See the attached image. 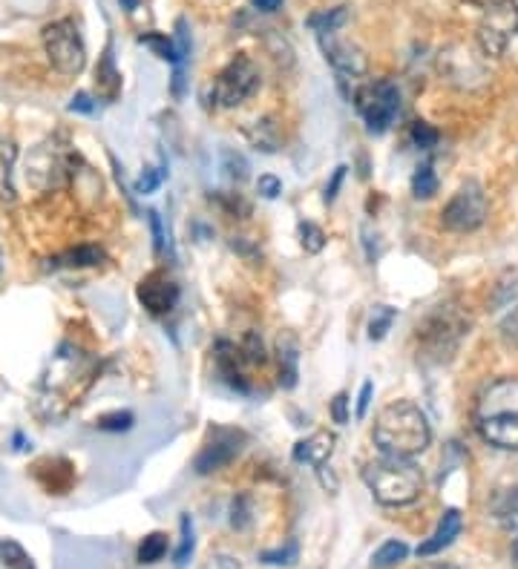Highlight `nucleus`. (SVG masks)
I'll use <instances>...</instances> for the list:
<instances>
[{
    "instance_id": "obj_45",
    "label": "nucleus",
    "mask_w": 518,
    "mask_h": 569,
    "mask_svg": "<svg viewBox=\"0 0 518 569\" xmlns=\"http://www.w3.org/2000/svg\"><path fill=\"white\" fill-rule=\"evenodd\" d=\"M159 184H162V173H159V170H144V176L136 182V193L147 196V193H153Z\"/></svg>"
},
{
    "instance_id": "obj_40",
    "label": "nucleus",
    "mask_w": 518,
    "mask_h": 569,
    "mask_svg": "<svg viewBox=\"0 0 518 569\" xmlns=\"http://www.w3.org/2000/svg\"><path fill=\"white\" fill-rule=\"evenodd\" d=\"M257 193L262 196V199H277L280 193H283V182L277 179V176H259V182H257Z\"/></svg>"
},
{
    "instance_id": "obj_48",
    "label": "nucleus",
    "mask_w": 518,
    "mask_h": 569,
    "mask_svg": "<svg viewBox=\"0 0 518 569\" xmlns=\"http://www.w3.org/2000/svg\"><path fill=\"white\" fill-rule=\"evenodd\" d=\"M372 391H375V386H372V383H363V388H360V400H357V417H360V420L366 417L369 400H372Z\"/></svg>"
},
{
    "instance_id": "obj_43",
    "label": "nucleus",
    "mask_w": 518,
    "mask_h": 569,
    "mask_svg": "<svg viewBox=\"0 0 518 569\" xmlns=\"http://www.w3.org/2000/svg\"><path fill=\"white\" fill-rule=\"evenodd\" d=\"M234 515H231V524L236 529H245V526L251 524V509H248V498H236L234 501V509H231Z\"/></svg>"
},
{
    "instance_id": "obj_24",
    "label": "nucleus",
    "mask_w": 518,
    "mask_h": 569,
    "mask_svg": "<svg viewBox=\"0 0 518 569\" xmlns=\"http://www.w3.org/2000/svg\"><path fill=\"white\" fill-rule=\"evenodd\" d=\"M406 555H409V547H406L403 541H386V544L375 552V558H372V569L398 567L401 561H406Z\"/></svg>"
},
{
    "instance_id": "obj_20",
    "label": "nucleus",
    "mask_w": 518,
    "mask_h": 569,
    "mask_svg": "<svg viewBox=\"0 0 518 569\" xmlns=\"http://www.w3.org/2000/svg\"><path fill=\"white\" fill-rule=\"evenodd\" d=\"M95 84H98V92L113 101L121 90V75H118L116 64H113V49L107 46L104 49V58L98 61V69H95Z\"/></svg>"
},
{
    "instance_id": "obj_35",
    "label": "nucleus",
    "mask_w": 518,
    "mask_h": 569,
    "mask_svg": "<svg viewBox=\"0 0 518 569\" xmlns=\"http://www.w3.org/2000/svg\"><path fill=\"white\" fill-rule=\"evenodd\" d=\"M133 426V414L130 411H113L98 417V429L101 432H127Z\"/></svg>"
},
{
    "instance_id": "obj_34",
    "label": "nucleus",
    "mask_w": 518,
    "mask_h": 569,
    "mask_svg": "<svg viewBox=\"0 0 518 569\" xmlns=\"http://www.w3.org/2000/svg\"><path fill=\"white\" fill-rule=\"evenodd\" d=\"M222 167H225V176L234 179V182H245L248 179V161L242 159L234 150H225L222 153Z\"/></svg>"
},
{
    "instance_id": "obj_8",
    "label": "nucleus",
    "mask_w": 518,
    "mask_h": 569,
    "mask_svg": "<svg viewBox=\"0 0 518 569\" xmlns=\"http://www.w3.org/2000/svg\"><path fill=\"white\" fill-rule=\"evenodd\" d=\"M242 446H245V432L225 429V426L211 429L205 446H202V452L196 455V463H193L196 475H213V472L225 469V466L242 452Z\"/></svg>"
},
{
    "instance_id": "obj_17",
    "label": "nucleus",
    "mask_w": 518,
    "mask_h": 569,
    "mask_svg": "<svg viewBox=\"0 0 518 569\" xmlns=\"http://www.w3.org/2000/svg\"><path fill=\"white\" fill-rule=\"evenodd\" d=\"M461 529H464L461 512H458V509H447L444 518H441V524H438V529L432 532V538H426L424 544L418 547V558H432V555L444 552V549L461 535Z\"/></svg>"
},
{
    "instance_id": "obj_52",
    "label": "nucleus",
    "mask_w": 518,
    "mask_h": 569,
    "mask_svg": "<svg viewBox=\"0 0 518 569\" xmlns=\"http://www.w3.org/2000/svg\"><path fill=\"white\" fill-rule=\"evenodd\" d=\"M421 569H455V567H449V564L441 561V564H426V567H421Z\"/></svg>"
},
{
    "instance_id": "obj_46",
    "label": "nucleus",
    "mask_w": 518,
    "mask_h": 569,
    "mask_svg": "<svg viewBox=\"0 0 518 569\" xmlns=\"http://www.w3.org/2000/svg\"><path fill=\"white\" fill-rule=\"evenodd\" d=\"M346 170H349V167H337V170H334L331 182L326 184V196H323V199H326V205H331V202L337 199V190H340V184H343V179H346Z\"/></svg>"
},
{
    "instance_id": "obj_38",
    "label": "nucleus",
    "mask_w": 518,
    "mask_h": 569,
    "mask_svg": "<svg viewBox=\"0 0 518 569\" xmlns=\"http://www.w3.org/2000/svg\"><path fill=\"white\" fill-rule=\"evenodd\" d=\"M242 348V357H245V363H254V365H262L265 363V348H262V340H259L257 331H251L245 342L239 345Z\"/></svg>"
},
{
    "instance_id": "obj_49",
    "label": "nucleus",
    "mask_w": 518,
    "mask_h": 569,
    "mask_svg": "<svg viewBox=\"0 0 518 569\" xmlns=\"http://www.w3.org/2000/svg\"><path fill=\"white\" fill-rule=\"evenodd\" d=\"M254 6L259 12H277L283 6V0H254Z\"/></svg>"
},
{
    "instance_id": "obj_1",
    "label": "nucleus",
    "mask_w": 518,
    "mask_h": 569,
    "mask_svg": "<svg viewBox=\"0 0 518 569\" xmlns=\"http://www.w3.org/2000/svg\"><path fill=\"white\" fill-rule=\"evenodd\" d=\"M372 440L383 455L412 460L415 455L429 449L432 426H429V420H426V414L418 403L395 400L377 414Z\"/></svg>"
},
{
    "instance_id": "obj_37",
    "label": "nucleus",
    "mask_w": 518,
    "mask_h": 569,
    "mask_svg": "<svg viewBox=\"0 0 518 569\" xmlns=\"http://www.w3.org/2000/svg\"><path fill=\"white\" fill-rule=\"evenodd\" d=\"M251 141L257 144V150L274 153V150H277V136H274L271 121H257V130L251 133Z\"/></svg>"
},
{
    "instance_id": "obj_25",
    "label": "nucleus",
    "mask_w": 518,
    "mask_h": 569,
    "mask_svg": "<svg viewBox=\"0 0 518 569\" xmlns=\"http://www.w3.org/2000/svg\"><path fill=\"white\" fill-rule=\"evenodd\" d=\"M0 564L6 569H35L32 564V558H29V552H26L21 544H15V541H3L0 538Z\"/></svg>"
},
{
    "instance_id": "obj_6",
    "label": "nucleus",
    "mask_w": 518,
    "mask_h": 569,
    "mask_svg": "<svg viewBox=\"0 0 518 569\" xmlns=\"http://www.w3.org/2000/svg\"><path fill=\"white\" fill-rule=\"evenodd\" d=\"M518 44V6L501 0L484 12L478 23V46L487 58H507Z\"/></svg>"
},
{
    "instance_id": "obj_11",
    "label": "nucleus",
    "mask_w": 518,
    "mask_h": 569,
    "mask_svg": "<svg viewBox=\"0 0 518 569\" xmlns=\"http://www.w3.org/2000/svg\"><path fill=\"white\" fill-rule=\"evenodd\" d=\"M136 294H139V302H142L147 314L165 317L179 302V285L167 274H162V271H153V274H147L139 282Z\"/></svg>"
},
{
    "instance_id": "obj_7",
    "label": "nucleus",
    "mask_w": 518,
    "mask_h": 569,
    "mask_svg": "<svg viewBox=\"0 0 518 569\" xmlns=\"http://www.w3.org/2000/svg\"><path fill=\"white\" fill-rule=\"evenodd\" d=\"M487 222V193L478 182H467L441 210V225L452 233H472Z\"/></svg>"
},
{
    "instance_id": "obj_33",
    "label": "nucleus",
    "mask_w": 518,
    "mask_h": 569,
    "mask_svg": "<svg viewBox=\"0 0 518 569\" xmlns=\"http://www.w3.org/2000/svg\"><path fill=\"white\" fill-rule=\"evenodd\" d=\"M300 242H303L306 253H320L326 248V233H323V228H317L314 222H303L300 225Z\"/></svg>"
},
{
    "instance_id": "obj_16",
    "label": "nucleus",
    "mask_w": 518,
    "mask_h": 569,
    "mask_svg": "<svg viewBox=\"0 0 518 569\" xmlns=\"http://www.w3.org/2000/svg\"><path fill=\"white\" fill-rule=\"evenodd\" d=\"M334 446H337V434L334 432H314L311 437L306 440H300L297 446H294V463H308V466H314V469H320V466H326L334 455Z\"/></svg>"
},
{
    "instance_id": "obj_26",
    "label": "nucleus",
    "mask_w": 518,
    "mask_h": 569,
    "mask_svg": "<svg viewBox=\"0 0 518 569\" xmlns=\"http://www.w3.org/2000/svg\"><path fill=\"white\" fill-rule=\"evenodd\" d=\"M438 193V176L432 170V164H421L412 176V196L415 199H432Z\"/></svg>"
},
{
    "instance_id": "obj_28",
    "label": "nucleus",
    "mask_w": 518,
    "mask_h": 569,
    "mask_svg": "<svg viewBox=\"0 0 518 569\" xmlns=\"http://www.w3.org/2000/svg\"><path fill=\"white\" fill-rule=\"evenodd\" d=\"M395 319H398V311H395V308H389V305H377L375 311H372V319H369V340L372 342L383 340Z\"/></svg>"
},
{
    "instance_id": "obj_15",
    "label": "nucleus",
    "mask_w": 518,
    "mask_h": 569,
    "mask_svg": "<svg viewBox=\"0 0 518 569\" xmlns=\"http://www.w3.org/2000/svg\"><path fill=\"white\" fill-rule=\"evenodd\" d=\"M213 354H216V368H219V374L225 377V383L236 388V391H242V394H248L251 388H248V380H245V374H242V363H245L242 348H236L234 342L219 340L216 342V348H213Z\"/></svg>"
},
{
    "instance_id": "obj_27",
    "label": "nucleus",
    "mask_w": 518,
    "mask_h": 569,
    "mask_svg": "<svg viewBox=\"0 0 518 569\" xmlns=\"http://www.w3.org/2000/svg\"><path fill=\"white\" fill-rule=\"evenodd\" d=\"M167 555L165 532H150L139 547V564H159Z\"/></svg>"
},
{
    "instance_id": "obj_19",
    "label": "nucleus",
    "mask_w": 518,
    "mask_h": 569,
    "mask_svg": "<svg viewBox=\"0 0 518 569\" xmlns=\"http://www.w3.org/2000/svg\"><path fill=\"white\" fill-rule=\"evenodd\" d=\"M15 159H18V147L15 141L0 136V202H15Z\"/></svg>"
},
{
    "instance_id": "obj_21",
    "label": "nucleus",
    "mask_w": 518,
    "mask_h": 569,
    "mask_svg": "<svg viewBox=\"0 0 518 569\" xmlns=\"http://www.w3.org/2000/svg\"><path fill=\"white\" fill-rule=\"evenodd\" d=\"M104 262V251L95 248V245H81L75 251H67L64 256H58L52 265L55 268H93V265H101Z\"/></svg>"
},
{
    "instance_id": "obj_54",
    "label": "nucleus",
    "mask_w": 518,
    "mask_h": 569,
    "mask_svg": "<svg viewBox=\"0 0 518 569\" xmlns=\"http://www.w3.org/2000/svg\"><path fill=\"white\" fill-rule=\"evenodd\" d=\"M0 271H3V253H0Z\"/></svg>"
},
{
    "instance_id": "obj_30",
    "label": "nucleus",
    "mask_w": 518,
    "mask_h": 569,
    "mask_svg": "<svg viewBox=\"0 0 518 569\" xmlns=\"http://www.w3.org/2000/svg\"><path fill=\"white\" fill-rule=\"evenodd\" d=\"M179 549H176V567L182 569L185 564L190 561V555H193V547H196V541H193V521H190V515H182L179 518Z\"/></svg>"
},
{
    "instance_id": "obj_44",
    "label": "nucleus",
    "mask_w": 518,
    "mask_h": 569,
    "mask_svg": "<svg viewBox=\"0 0 518 569\" xmlns=\"http://www.w3.org/2000/svg\"><path fill=\"white\" fill-rule=\"evenodd\" d=\"M147 222H150V230H153V248H156V253H162L165 251V230H162V222H159V213L150 210Z\"/></svg>"
},
{
    "instance_id": "obj_42",
    "label": "nucleus",
    "mask_w": 518,
    "mask_h": 569,
    "mask_svg": "<svg viewBox=\"0 0 518 569\" xmlns=\"http://www.w3.org/2000/svg\"><path fill=\"white\" fill-rule=\"evenodd\" d=\"M331 417H334V423H349V394L346 391H340L334 400H331Z\"/></svg>"
},
{
    "instance_id": "obj_14",
    "label": "nucleus",
    "mask_w": 518,
    "mask_h": 569,
    "mask_svg": "<svg viewBox=\"0 0 518 569\" xmlns=\"http://www.w3.org/2000/svg\"><path fill=\"white\" fill-rule=\"evenodd\" d=\"M481 437L504 452H518V414H498V417H481L478 420Z\"/></svg>"
},
{
    "instance_id": "obj_5",
    "label": "nucleus",
    "mask_w": 518,
    "mask_h": 569,
    "mask_svg": "<svg viewBox=\"0 0 518 569\" xmlns=\"http://www.w3.org/2000/svg\"><path fill=\"white\" fill-rule=\"evenodd\" d=\"M259 90V69L248 55H236L231 58L222 72L213 81V104L219 110H234L239 104H245L254 92Z\"/></svg>"
},
{
    "instance_id": "obj_4",
    "label": "nucleus",
    "mask_w": 518,
    "mask_h": 569,
    "mask_svg": "<svg viewBox=\"0 0 518 569\" xmlns=\"http://www.w3.org/2000/svg\"><path fill=\"white\" fill-rule=\"evenodd\" d=\"M44 52H47L49 64L58 69L61 75L75 78L81 75L87 67V46L84 38L78 32V26L70 18H61V21L49 23L44 26Z\"/></svg>"
},
{
    "instance_id": "obj_10",
    "label": "nucleus",
    "mask_w": 518,
    "mask_h": 569,
    "mask_svg": "<svg viewBox=\"0 0 518 569\" xmlns=\"http://www.w3.org/2000/svg\"><path fill=\"white\" fill-rule=\"evenodd\" d=\"M70 159L64 150H58L52 141L49 144H41L35 150V156L26 164V179L35 184L38 190H49V187H58L70 176Z\"/></svg>"
},
{
    "instance_id": "obj_12",
    "label": "nucleus",
    "mask_w": 518,
    "mask_h": 569,
    "mask_svg": "<svg viewBox=\"0 0 518 569\" xmlns=\"http://www.w3.org/2000/svg\"><path fill=\"white\" fill-rule=\"evenodd\" d=\"M320 46H323L326 61L334 67L340 81H357L366 72V55L354 44H349V41H340L337 32L320 35Z\"/></svg>"
},
{
    "instance_id": "obj_18",
    "label": "nucleus",
    "mask_w": 518,
    "mask_h": 569,
    "mask_svg": "<svg viewBox=\"0 0 518 569\" xmlns=\"http://www.w3.org/2000/svg\"><path fill=\"white\" fill-rule=\"evenodd\" d=\"M490 515L501 529L518 532V486L495 492L493 503H490Z\"/></svg>"
},
{
    "instance_id": "obj_50",
    "label": "nucleus",
    "mask_w": 518,
    "mask_h": 569,
    "mask_svg": "<svg viewBox=\"0 0 518 569\" xmlns=\"http://www.w3.org/2000/svg\"><path fill=\"white\" fill-rule=\"evenodd\" d=\"M464 3H470V6H475V9H490V6L501 3V0H464Z\"/></svg>"
},
{
    "instance_id": "obj_31",
    "label": "nucleus",
    "mask_w": 518,
    "mask_h": 569,
    "mask_svg": "<svg viewBox=\"0 0 518 569\" xmlns=\"http://www.w3.org/2000/svg\"><path fill=\"white\" fill-rule=\"evenodd\" d=\"M409 141H412L418 150H432V147H438L441 133H438L429 121H415V124L409 127Z\"/></svg>"
},
{
    "instance_id": "obj_13",
    "label": "nucleus",
    "mask_w": 518,
    "mask_h": 569,
    "mask_svg": "<svg viewBox=\"0 0 518 569\" xmlns=\"http://www.w3.org/2000/svg\"><path fill=\"white\" fill-rule=\"evenodd\" d=\"M498 414H518V380L504 377L487 386L478 400V420L481 417H498Z\"/></svg>"
},
{
    "instance_id": "obj_39",
    "label": "nucleus",
    "mask_w": 518,
    "mask_h": 569,
    "mask_svg": "<svg viewBox=\"0 0 518 569\" xmlns=\"http://www.w3.org/2000/svg\"><path fill=\"white\" fill-rule=\"evenodd\" d=\"M498 334H501L504 345H510V348H516L518 351V305L510 311V314H507V317L501 319Z\"/></svg>"
},
{
    "instance_id": "obj_29",
    "label": "nucleus",
    "mask_w": 518,
    "mask_h": 569,
    "mask_svg": "<svg viewBox=\"0 0 518 569\" xmlns=\"http://www.w3.org/2000/svg\"><path fill=\"white\" fill-rule=\"evenodd\" d=\"M144 46H150L162 61H170V64H182V55H179V49H176V41H170L167 35H142L139 38Z\"/></svg>"
},
{
    "instance_id": "obj_36",
    "label": "nucleus",
    "mask_w": 518,
    "mask_h": 569,
    "mask_svg": "<svg viewBox=\"0 0 518 569\" xmlns=\"http://www.w3.org/2000/svg\"><path fill=\"white\" fill-rule=\"evenodd\" d=\"M259 561H262V564H268V567H291V564L297 561V544L291 541L285 549L262 552V555H259Z\"/></svg>"
},
{
    "instance_id": "obj_47",
    "label": "nucleus",
    "mask_w": 518,
    "mask_h": 569,
    "mask_svg": "<svg viewBox=\"0 0 518 569\" xmlns=\"http://www.w3.org/2000/svg\"><path fill=\"white\" fill-rule=\"evenodd\" d=\"M70 110H72V113H87V115H90L95 110L93 98H90L87 92H78V95H75V98H72V101H70Z\"/></svg>"
},
{
    "instance_id": "obj_32",
    "label": "nucleus",
    "mask_w": 518,
    "mask_h": 569,
    "mask_svg": "<svg viewBox=\"0 0 518 569\" xmlns=\"http://www.w3.org/2000/svg\"><path fill=\"white\" fill-rule=\"evenodd\" d=\"M516 299H518V271H510V274L495 285V294L490 305H493V311H498V308L516 302Z\"/></svg>"
},
{
    "instance_id": "obj_22",
    "label": "nucleus",
    "mask_w": 518,
    "mask_h": 569,
    "mask_svg": "<svg viewBox=\"0 0 518 569\" xmlns=\"http://www.w3.org/2000/svg\"><path fill=\"white\" fill-rule=\"evenodd\" d=\"M346 23H349L346 6H334V9H326V12H314V15L308 18V26L317 32V38H320V35H331V32H340Z\"/></svg>"
},
{
    "instance_id": "obj_41",
    "label": "nucleus",
    "mask_w": 518,
    "mask_h": 569,
    "mask_svg": "<svg viewBox=\"0 0 518 569\" xmlns=\"http://www.w3.org/2000/svg\"><path fill=\"white\" fill-rule=\"evenodd\" d=\"M199 569H242V564H239V558L228 555V552H216Z\"/></svg>"
},
{
    "instance_id": "obj_3",
    "label": "nucleus",
    "mask_w": 518,
    "mask_h": 569,
    "mask_svg": "<svg viewBox=\"0 0 518 569\" xmlns=\"http://www.w3.org/2000/svg\"><path fill=\"white\" fill-rule=\"evenodd\" d=\"M354 110L366 121L369 133H386L401 115V90L392 81H369L354 90Z\"/></svg>"
},
{
    "instance_id": "obj_2",
    "label": "nucleus",
    "mask_w": 518,
    "mask_h": 569,
    "mask_svg": "<svg viewBox=\"0 0 518 569\" xmlns=\"http://www.w3.org/2000/svg\"><path fill=\"white\" fill-rule=\"evenodd\" d=\"M363 483L383 506H409L424 492V475L409 457H389L372 460L363 469Z\"/></svg>"
},
{
    "instance_id": "obj_23",
    "label": "nucleus",
    "mask_w": 518,
    "mask_h": 569,
    "mask_svg": "<svg viewBox=\"0 0 518 569\" xmlns=\"http://www.w3.org/2000/svg\"><path fill=\"white\" fill-rule=\"evenodd\" d=\"M297 342L291 337H280V386H297Z\"/></svg>"
},
{
    "instance_id": "obj_51",
    "label": "nucleus",
    "mask_w": 518,
    "mask_h": 569,
    "mask_svg": "<svg viewBox=\"0 0 518 569\" xmlns=\"http://www.w3.org/2000/svg\"><path fill=\"white\" fill-rule=\"evenodd\" d=\"M118 3H121L124 12H136L139 9V0H118Z\"/></svg>"
},
{
    "instance_id": "obj_9",
    "label": "nucleus",
    "mask_w": 518,
    "mask_h": 569,
    "mask_svg": "<svg viewBox=\"0 0 518 569\" xmlns=\"http://www.w3.org/2000/svg\"><path fill=\"white\" fill-rule=\"evenodd\" d=\"M464 334H467V325L458 319L452 308H444V305L435 314H429L424 325H418V340H424L426 348L438 354V360L449 351H455V345Z\"/></svg>"
},
{
    "instance_id": "obj_53",
    "label": "nucleus",
    "mask_w": 518,
    "mask_h": 569,
    "mask_svg": "<svg viewBox=\"0 0 518 569\" xmlns=\"http://www.w3.org/2000/svg\"><path fill=\"white\" fill-rule=\"evenodd\" d=\"M513 564H516V569H518V538L513 541Z\"/></svg>"
}]
</instances>
